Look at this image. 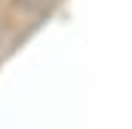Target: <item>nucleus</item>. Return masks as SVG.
<instances>
[{
    "label": "nucleus",
    "mask_w": 132,
    "mask_h": 129,
    "mask_svg": "<svg viewBox=\"0 0 132 129\" xmlns=\"http://www.w3.org/2000/svg\"><path fill=\"white\" fill-rule=\"evenodd\" d=\"M0 6H6V0H0Z\"/></svg>",
    "instance_id": "1"
}]
</instances>
